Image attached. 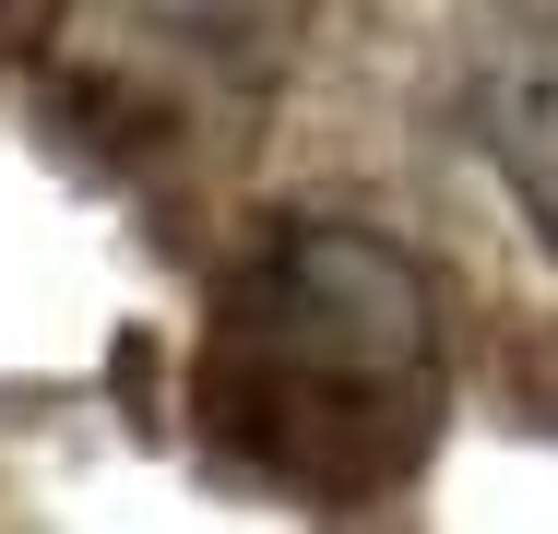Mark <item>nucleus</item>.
Here are the masks:
<instances>
[{"mask_svg": "<svg viewBox=\"0 0 558 534\" xmlns=\"http://www.w3.org/2000/svg\"><path fill=\"white\" fill-rule=\"evenodd\" d=\"M440 298L368 226H274L203 320V439L286 499H392L440 439Z\"/></svg>", "mask_w": 558, "mask_h": 534, "instance_id": "1", "label": "nucleus"}, {"mask_svg": "<svg viewBox=\"0 0 558 534\" xmlns=\"http://www.w3.org/2000/svg\"><path fill=\"white\" fill-rule=\"evenodd\" d=\"M475 119H487V155L511 167V191L535 203V226L558 238V24L511 36L475 84Z\"/></svg>", "mask_w": 558, "mask_h": 534, "instance_id": "2", "label": "nucleus"}]
</instances>
